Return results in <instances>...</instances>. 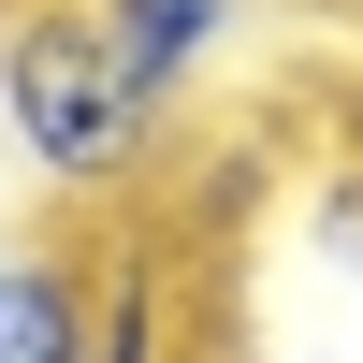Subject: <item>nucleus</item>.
Returning <instances> with one entry per match:
<instances>
[{"mask_svg": "<svg viewBox=\"0 0 363 363\" xmlns=\"http://www.w3.org/2000/svg\"><path fill=\"white\" fill-rule=\"evenodd\" d=\"M160 87L102 44L87 0H15L0 15V145L44 203H131L160 174Z\"/></svg>", "mask_w": 363, "mask_h": 363, "instance_id": "obj_1", "label": "nucleus"}, {"mask_svg": "<svg viewBox=\"0 0 363 363\" xmlns=\"http://www.w3.org/2000/svg\"><path fill=\"white\" fill-rule=\"evenodd\" d=\"M102 349V247L15 233L0 247V363H87Z\"/></svg>", "mask_w": 363, "mask_h": 363, "instance_id": "obj_2", "label": "nucleus"}, {"mask_svg": "<svg viewBox=\"0 0 363 363\" xmlns=\"http://www.w3.org/2000/svg\"><path fill=\"white\" fill-rule=\"evenodd\" d=\"M87 15H102V44L131 58V73L160 87V102H189V87H203V73L233 58L247 0H87Z\"/></svg>", "mask_w": 363, "mask_h": 363, "instance_id": "obj_3", "label": "nucleus"}, {"mask_svg": "<svg viewBox=\"0 0 363 363\" xmlns=\"http://www.w3.org/2000/svg\"><path fill=\"white\" fill-rule=\"evenodd\" d=\"M87 363H174V306H160V262H102V349Z\"/></svg>", "mask_w": 363, "mask_h": 363, "instance_id": "obj_4", "label": "nucleus"}, {"mask_svg": "<svg viewBox=\"0 0 363 363\" xmlns=\"http://www.w3.org/2000/svg\"><path fill=\"white\" fill-rule=\"evenodd\" d=\"M291 233H306V262H320V277H363V145L306 174V203H291Z\"/></svg>", "mask_w": 363, "mask_h": 363, "instance_id": "obj_5", "label": "nucleus"}, {"mask_svg": "<svg viewBox=\"0 0 363 363\" xmlns=\"http://www.w3.org/2000/svg\"><path fill=\"white\" fill-rule=\"evenodd\" d=\"M0 15H15V0H0Z\"/></svg>", "mask_w": 363, "mask_h": 363, "instance_id": "obj_6", "label": "nucleus"}, {"mask_svg": "<svg viewBox=\"0 0 363 363\" xmlns=\"http://www.w3.org/2000/svg\"><path fill=\"white\" fill-rule=\"evenodd\" d=\"M349 15H363V0H349Z\"/></svg>", "mask_w": 363, "mask_h": 363, "instance_id": "obj_7", "label": "nucleus"}]
</instances>
